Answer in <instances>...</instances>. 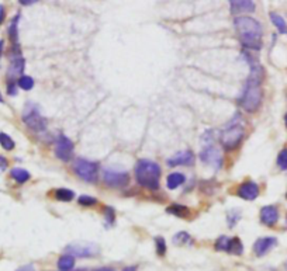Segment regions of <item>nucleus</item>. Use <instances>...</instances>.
I'll return each instance as SVG.
<instances>
[{"label": "nucleus", "instance_id": "nucleus-11", "mask_svg": "<svg viewBox=\"0 0 287 271\" xmlns=\"http://www.w3.org/2000/svg\"><path fill=\"white\" fill-rule=\"evenodd\" d=\"M200 160H201L203 163L210 164V166H213L215 169H218V167H221L222 164L221 152H220V149H217L215 146L208 145V146H205V148L200 152Z\"/></svg>", "mask_w": 287, "mask_h": 271}, {"label": "nucleus", "instance_id": "nucleus-32", "mask_svg": "<svg viewBox=\"0 0 287 271\" xmlns=\"http://www.w3.org/2000/svg\"><path fill=\"white\" fill-rule=\"evenodd\" d=\"M155 247H156V253L159 256L166 255V242L162 236H156L155 238Z\"/></svg>", "mask_w": 287, "mask_h": 271}, {"label": "nucleus", "instance_id": "nucleus-12", "mask_svg": "<svg viewBox=\"0 0 287 271\" xmlns=\"http://www.w3.org/2000/svg\"><path fill=\"white\" fill-rule=\"evenodd\" d=\"M278 245V239L273 236H265V238H259L254 245V253L258 257H263L268 255L273 247Z\"/></svg>", "mask_w": 287, "mask_h": 271}, {"label": "nucleus", "instance_id": "nucleus-33", "mask_svg": "<svg viewBox=\"0 0 287 271\" xmlns=\"http://www.w3.org/2000/svg\"><path fill=\"white\" fill-rule=\"evenodd\" d=\"M278 166L282 170H287V148L282 149L278 155Z\"/></svg>", "mask_w": 287, "mask_h": 271}, {"label": "nucleus", "instance_id": "nucleus-9", "mask_svg": "<svg viewBox=\"0 0 287 271\" xmlns=\"http://www.w3.org/2000/svg\"><path fill=\"white\" fill-rule=\"evenodd\" d=\"M74 142L65 135H59L55 145V155L62 162H69L74 156Z\"/></svg>", "mask_w": 287, "mask_h": 271}, {"label": "nucleus", "instance_id": "nucleus-43", "mask_svg": "<svg viewBox=\"0 0 287 271\" xmlns=\"http://www.w3.org/2000/svg\"><path fill=\"white\" fill-rule=\"evenodd\" d=\"M285 124H286V127H287V114L285 115Z\"/></svg>", "mask_w": 287, "mask_h": 271}, {"label": "nucleus", "instance_id": "nucleus-16", "mask_svg": "<svg viewBox=\"0 0 287 271\" xmlns=\"http://www.w3.org/2000/svg\"><path fill=\"white\" fill-rule=\"evenodd\" d=\"M230 8L231 13L234 16H237L241 13H254L256 6L251 0H232V1H230Z\"/></svg>", "mask_w": 287, "mask_h": 271}, {"label": "nucleus", "instance_id": "nucleus-28", "mask_svg": "<svg viewBox=\"0 0 287 271\" xmlns=\"http://www.w3.org/2000/svg\"><path fill=\"white\" fill-rule=\"evenodd\" d=\"M230 240L231 238L228 236H220V238L215 240V250L217 252H227L228 250V246H230Z\"/></svg>", "mask_w": 287, "mask_h": 271}, {"label": "nucleus", "instance_id": "nucleus-44", "mask_svg": "<svg viewBox=\"0 0 287 271\" xmlns=\"http://www.w3.org/2000/svg\"><path fill=\"white\" fill-rule=\"evenodd\" d=\"M286 198H287V193H286Z\"/></svg>", "mask_w": 287, "mask_h": 271}, {"label": "nucleus", "instance_id": "nucleus-29", "mask_svg": "<svg viewBox=\"0 0 287 271\" xmlns=\"http://www.w3.org/2000/svg\"><path fill=\"white\" fill-rule=\"evenodd\" d=\"M241 219V211L239 209H231L230 212L227 214V221H228V226L234 228L238 221Z\"/></svg>", "mask_w": 287, "mask_h": 271}, {"label": "nucleus", "instance_id": "nucleus-26", "mask_svg": "<svg viewBox=\"0 0 287 271\" xmlns=\"http://www.w3.org/2000/svg\"><path fill=\"white\" fill-rule=\"evenodd\" d=\"M17 86L20 87V89H23V90H31L34 87V79L31 76H20L18 77V80H17Z\"/></svg>", "mask_w": 287, "mask_h": 271}, {"label": "nucleus", "instance_id": "nucleus-35", "mask_svg": "<svg viewBox=\"0 0 287 271\" xmlns=\"http://www.w3.org/2000/svg\"><path fill=\"white\" fill-rule=\"evenodd\" d=\"M7 166H8L7 159H6L4 156H1V155H0V172L6 170V169H7Z\"/></svg>", "mask_w": 287, "mask_h": 271}, {"label": "nucleus", "instance_id": "nucleus-14", "mask_svg": "<svg viewBox=\"0 0 287 271\" xmlns=\"http://www.w3.org/2000/svg\"><path fill=\"white\" fill-rule=\"evenodd\" d=\"M261 222L266 226H275L279 221V209L275 205H266L261 209Z\"/></svg>", "mask_w": 287, "mask_h": 271}, {"label": "nucleus", "instance_id": "nucleus-1", "mask_svg": "<svg viewBox=\"0 0 287 271\" xmlns=\"http://www.w3.org/2000/svg\"><path fill=\"white\" fill-rule=\"evenodd\" d=\"M265 77V70L259 64L251 66V73L248 76L245 83L244 93L241 94L238 103L246 113H255L258 111L263 100L262 82Z\"/></svg>", "mask_w": 287, "mask_h": 271}, {"label": "nucleus", "instance_id": "nucleus-40", "mask_svg": "<svg viewBox=\"0 0 287 271\" xmlns=\"http://www.w3.org/2000/svg\"><path fill=\"white\" fill-rule=\"evenodd\" d=\"M123 271H137V267H125Z\"/></svg>", "mask_w": 287, "mask_h": 271}, {"label": "nucleus", "instance_id": "nucleus-36", "mask_svg": "<svg viewBox=\"0 0 287 271\" xmlns=\"http://www.w3.org/2000/svg\"><path fill=\"white\" fill-rule=\"evenodd\" d=\"M4 18H6V8L3 4H0V25L3 24Z\"/></svg>", "mask_w": 287, "mask_h": 271}, {"label": "nucleus", "instance_id": "nucleus-15", "mask_svg": "<svg viewBox=\"0 0 287 271\" xmlns=\"http://www.w3.org/2000/svg\"><path fill=\"white\" fill-rule=\"evenodd\" d=\"M193 163H194V155H193L191 150L179 152V153H176L175 156H172L168 160V164L171 167H175V166H191Z\"/></svg>", "mask_w": 287, "mask_h": 271}, {"label": "nucleus", "instance_id": "nucleus-21", "mask_svg": "<svg viewBox=\"0 0 287 271\" xmlns=\"http://www.w3.org/2000/svg\"><path fill=\"white\" fill-rule=\"evenodd\" d=\"M75 266V257L69 255H64L58 260V269L61 271H71Z\"/></svg>", "mask_w": 287, "mask_h": 271}, {"label": "nucleus", "instance_id": "nucleus-39", "mask_svg": "<svg viewBox=\"0 0 287 271\" xmlns=\"http://www.w3.org/2000/svg\"><path fill=\"white\" fill-rule=\"evenodd\" d=\"M3 48H4V41L0 40V59H1V54H3Z\"/></svg>", "mask_w": 287, "mask_h": 271}, {"label": "nucleus", "instance_id": "nucleus-20", "mask_svg": "<svg viewBox=\"0 0 287 271\" xmlns=\"http://www.w3.org/2000/svg\"><path fill=\"white\" fill-rule=\"evenodd\" d=\"M18 21H20V14H16L11 18L10 25H8V37L13 41V44H17V40H18Z\"/></svg>", "mask_w": 287, "mask_h": 271}, {"label": "nucleus", "instance_id": "nucleus-42", "mask_svg": "<svg viewBox=\"0 0 287 271\" xmlns=\"http://www.w3.org/2000/svg\"><path fill=\"white\" fill-rule=\"evenodd\" d=\"M0 103H3V96H1V93H0Z\"/></svg>", "mask_w": 287, "mask_h": 271}, {"label": "nucleus", "instance_id": "nucleus-34", "mask_svg": "<svg viewBox=\"0 0 287 271\" xmlns=\"http://www.w3.org/2000/svg\"><path fill=\"white\" fill-rule=\"evenodd\" d=\"M7 93L10 96H16L17 94V82L14 80H7Z\"/></svg>", "mask_w": 287, "mask_h": 271}, {"label": "nucleus", "instance_id": "nucleus-2", "mask_svg": "<svg viewBox=\"0 0 287 271\" xmlns=\"http://www.w3.org/2000/svg\"><path fill=\"white\" fill-rule=\"evenodd\" d=\"M234 25L238 33L239 41L245 50L259 51L262 48L263 28L256 18L249 16L237 17L234 20Z\"/></svg>", "mask_w": 287, "mask_h": 271}, {"label": "nucleus", "instance_id": "nucleus-30", "mask_svg": "<svg viewBox=\"0 0 287 271\" xmlns=\"http://www.w3.org/2000/svg\"><path fill=\"white\" fill-rule=\"evenodd\" d=\"M78 203H79V205L82 206H93L97 204V198L83 194V196H81V197L78 198Z\"/></svg>", "mask_w": 287, "mask_h": 271}, {"label": "nucleus", "instance_id": "nucleus-22", "mask_svg": "<svg viewBox=\"0 0 287 271\" xmlns=\"http://www.w3.org/2000/svg\"><path fill=\"white\" fill-rule=\"evenodd\" d=\"M271 20L280 34H287V23L283 17L278 13H271Z\"/></svg>", "mask_w": 287, "mask_h": 271}, {"label": "nucleus", "instance_id": "nucleus-23", "mask_svg": "<svg viewBox=\"0 0 287 271\" xmlns=\"http://www.w3.org/2000/svg\"><path fill=\"white\" fill-rule=\"evenodd\" d=\"M230 255H235V256H241L244 253V245L241 242L239 238H231L230 240V246H228V250H227Z\"/></svg>", "mask_w": 287, "mask_h": 271}, {"label": "nucleus", "instance_id": "nucleus-18", "mask_svg": "<svg viewBox=\"0 0 287 271\" xmlns=\"http://www.w3.org/2000/svg\"><path fill=\"white\" fill-rule=\"evenodd\" d=\"M166 212L172 214L173 216H179V218H189L190 209L186 205H182V204H172L166 209Z\"/></svg>", "mask_w": 287, "mask_h": 271}, {"label": "nucleus", "instance_id": "nucleus-5", "mask_svg": "<svg viewBox=\"0 0 287 271\" xmlns=\"http://www.w3.org/2000/svg\"><path fill=\"white\" fill-rule=\"evenodd\" d=\"M100 164L97 162H92L86 159H76L74 164L75 174L88 183H96L98 177Z\"/></svg>", "mask_w": 287, "mask_h": 271}, {"label": "nucleus", "instance_id": "nucleus-19", "mask_svg": "<svg viewBox=\"0 0 287 271\" xmlns=\"http://www.w3.org/2000/svg\"><path fill=\"white\" fill-rule=\"evenodd\" d=\"M10 176H11L18 184H24L25 181L30 180V173L27 172L25 169H21V167H14V169H11Z\"/></svg>", "mask_w": 287, "mask_h": 271}, {"label": "nucleus", "instance_id": "nucleus-25", "mask_svg": "<svg viewBox=\"0 0 287 271\" xmlns=\"http://www.w3.org/2000/svg\"><path fill=\"white\" fill-rule=\"evenodd\" d=\"M55 198L64 203H69L75 198V193L69 189H58L55 191Z\"/></svg>", "mask_w": 287, "mask_h": 271}, {"label": "nucleus", "instance_id": "nucleus-31", "mask_svg": "<svg viewBox=\"0 0 287 271\" xmlns=\"http://www.w3.org/2000/svg\"><path fill=\"white\" fill-rule=\"evenodd\" d=\"M104 219H106V226H111L115 221V211L111 206L104 208Z\"/></svg>", "mask_w": 287, "mask_h": 271}, {"label": "nucleus", "instance_id": "nucleus-27", "mask_svg": "<svg viewBox=\"0 0 287 271\" xmlns=\"http://www.w3.org/2000/svg\"><path fill=\"white\" fill-rule=\"evenodd\" d=\"M0 145L4 150H13L16 146V142L11 139V136L4 134V132H0Z\"/></svg>", "mask_w": 287, "mask_h": 271}, {"label": "nucleus", "instance_id": "nucleus-8", "mask_svg": "<svg viewBox=\"0 0 287 271\" xmlns=\"http://www.w3.org/2000/svg\"><path fill=\"white\" fill-rule=\"evenodd\" d=\"M25 68V59L21 57V51L18 44H13V48H11V59H10V65H8V72L7 77L8 80H14V77L17 76H23Z\"/></svg>", "mask_w": 287, "mask_h": 271}, {"label": "nucleus", "instance_id": "nucleus-7", "mask_svg": "<svg viewBox=\"0 0 287 271\" xmlns=\"http://www.w3.org/2000/svg\"><path fill=\"white\" fill-rule=\"evenodd\" d=\"M66 255L72 256V257H93L98 253V247L93 243H88V242H75L65 247Z\"/></svg>", "mask_w": 287, "mask_h": 271}, {"label": "nucleus", "instance_id": "nucleus-6", "mask_svg": "<svg viewBox=\"0 0 287 271\" xmlns=\"http://www.w3.org/2000/svg\"><path fill=\"white\" fill-rule=\"evenodd\" d=\"M23 121L33 131L41 132L47 130V120L42 117L38 107L33 103H28L25 106L24 111H23Z\"/></svg>", "mask_w": 287, "mask_h": 271}, {"label": "nucleus", "instance_id": "nucleus-4", "mask_svg": "<svg viewBox=\"0 0 287 271\" xmlns=\"http://www.w3.org/2000/svg\"><path fill=\"white\" fill-rule=\"evenodd\" d=\"M245 136V127L242 123L241 114H235V120H232L220 135V142L225 150H234L241 145Z\"/></svg>", "mask_w": 287, "mask_h": 271}, {"label": "nucleus", "instance_id": "nucleus-17", "mask_svg": "<svg viewBox=\"0 0 287 271\" xmlns=\"http://www.w3.org/2000/svg\"><path fill=\"white\" fill-rule=\"evenodd\" d=\"M185 181H186L185 174H183V173L176 172L168 176V179H166V186H168V189L169 190H175L178 189V187H181Z\"/></svg>", "mask_w": 287, "mask_h": 271}, {"label": "nucleus", "instance_id": "nucleus-24", "mask_svg": "<svg viewBox=\"0 0 287 271\" xmlns=\"http://www.w3.org/2000/svg\"><path fill=\"white\" fill-rule=\"evenodd\" d=\"M175 245L178 246H188V245H191L193 243V239L190 236L188 232H179L173 236L172 240Z\"/></svg>", "mask_w": 287, "mask_h": 271}, {"label": "nucleus", "instance_id": "nucleus-13", "mask_svg": "<svg viewBox=\"0 0 287 271\" xmlns=\"http://www.w3.org/2000/svg\"><path fill=\"white\" fill-rule=\"evenodd\" d=\"M237 194L242 200L254 201L255 198H258V196H259V186L255 181H245L238 187Z\"/></svg>", "mask_w": 287, "mask_h": 271}, {"label": "nucleus", "instance_id": "nucleus-38", "mask_svg": "<svg viewBox=\"0 0 287 271\" xmlns=\"http://www.w3.org/2000/svg\"><path fill=\"white\" fill-rule=\"evenodd\" d=\"M18 3H21L23 6H28V4H34V3H37L35 0H20Z\"/></svg>", "mask_w": 287, "mask_h": 271}, {"label": "nucleus", "instance_id": "nucleus-3", "mask_svg": "<svg viewBox=\"0 0 287 271\" xmlns=\"http://www.w3.org/2000/svg\"><path fill=\"white\" fill-rule=\"evenodd\" d=\"M161 166L152 160L141 159L135 164V180L137 183L149 190L159 189Z\"/></svg>", "mask_w": 287, "mask_h": 271}, {"label": "nucleus", "instance_id": "nucleus-10", "mask_svg": "<svg viewBox=\"0 0 287 271\" xmlns=\"http://www.w3.org/2000/svg\"><path fill=\"white\" fill-rule=\"evenodd\" d=\"M103 180L108 187H125L130 183V174L127 172H117L107 169L103 173Z\"/></svg>", "mask_w": 287, "mask_h": 271}, {"label": "nucleus", "instance_id": "nucleus-37", "mask_svg": "<svg viewBox=\"0 0 287 271\" xmlns=\"http://www.w3.org/2000/svg\"><path fill=\"white\" fill-rule=\"evenodd\" d=\"M16 271H35V267H34L33 264H27V266H23V267L17 269Z\"/></svg>", "mask_w": 287, "mask_h": 271}, {"label": "nucleus", "instance_id": "nucleus-41", "mask_svg": "<svg viewBox=\"0 0 287 271\" xmlns=\"http://www.w3.org/2000/svg\"><path fill=\"white\" fill-rule=\"evenodd\" d=\"M96 271H114L113 269H107V267H104V269H98V270Z\"/></svg>", "mask_w": 287, "mask_h": 271}]
</instances>
